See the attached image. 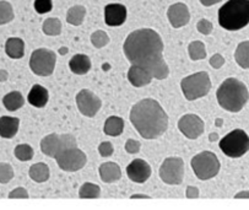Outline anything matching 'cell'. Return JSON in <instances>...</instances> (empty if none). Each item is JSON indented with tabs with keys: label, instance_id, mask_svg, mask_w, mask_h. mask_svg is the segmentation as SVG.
I'll return each mask as SVG.
<instances>
[{
	"label": "cell",
	"instance_id": "obj_21",
	"mask_svg": "<svg viewBox=\"0 0 249 210\" xmlns=\"http://www.w3.org/2000/svg\"><path fill=\"white\" fill-rule=\"evenodd\" d=\"M69 68L74 74L85 75L91 69V59L85 54H75L70 59Z\"/></svg>",
	"mask_w": 249,
	"mask_h": 210
},
{
	"label": "cell",
	"instance_id": "obj_3",
	"mask_svg": "<svg viewBox=\"0 0 249 210\" xmlns=\"http://www.w3.org/2000/svg\"><path fill=\"white\" fill-rule=\"evenodd\" d=\"M216 97L218 105L224 110L237 113L248 102L249 93L243 82L236 77H229L220 85Z\"/></svg>",
	"mask_w": 249,
	"mask_h": 210
},
{
	"label": "cell",
	"instance_id": "obj_8",
	"mask_svg": "<svg viewBox=\"0 0 249 210\" xmlns=\"http://www.w3.org/2000/svg\"><path fill=\"white\" fill-rule=\"evenodd\" d=\"M57 56L53 51L38 48L30 57V68L38 76H49L55 69Z\"/></svg>",
	"mask_w": 249,
	"mask_h": 210
},
{
	"label": "cell",
	"instance_id": "obj_31",
	"mask_svg": "<svg viewBox=\"0 0 249 210\" xmlns=\"http://www.w3.org/2000/svg\"><path fill=\"white\" fill-rule=\"evenodd\" d=\"M14 154H15L16 159L22 162H26L34 159L35 152L32 146L29 145V144H18L15 148V150H14Z\"/></svg>",
	"mask_w": 249,
	"mask_h": 210
},
{
	"label": "cell",
	"instance_id": "obj_43",
	"mask_svg": "<svg viewBox=\"0 0 249 210\" xmlns=\"http://www.w3.org/2000/svg\"><path fill=\"white\" fill-rule=\"evenodd\" d=\"M9 79V73L4 69H0V82H5Z\"/></svg>",
	"mask_w": 249,
	"mask_h": 210
},
{
	"label": "cell",
	"instance_id": "obj_6",
	"mask_svg": "<svg viewBox=\"0 0 249 210\" xmlns=\"http://www.w3.org/2000/svg\"><path fill=\"white\" fill-rule=\"evenodd\" d=\"M220 149L226 156L241 157L249 152V136L242 129H234L220 140Z\"/></svg>",
	"mask_w": 249,
	"mask_h": 210
},
{
	"label": "cell",
	"instance_id": "obj_11",
	"mask_svg": "<svg viewBox=\"0 0 249 210\" xmlns=\"http://www.w3.org/2000/svg\"><path fill=\"white\" fill-rule=\"evenodd\" d=\"M76 105L81 115L91 118L97 115L101 106H102V102H101L100 97L96 96L92 91L88 89H82L76 95Z\"/></svg>",
	"mask_w": 249,
	"mask_h": 210
},
{
	"label": "cell",
	"instance_id": "obj_29",
	"mask_svg": "<svg viewBox=\"0 0 249 210\" xmlns=\"http://www.w3.org/2000/svg\"><path fill=\"white\" fill-rule=\"evenodd\" d=\"M79 197L82 199H97L101 197V188L95 183H84L80 188Z\"/></svg>",
	"mask_w": 249,
	"mask_h": 210
},
{
	"label": "cell",
	"instance_id": "obj_39",
	"mask_svg": "<svg viewBox=\"0 0 249 210\" xmlns=\"http://www.w3.org/2000/svg\"><path fill=\"white\" fill-rule=\"evenodd\" d=\"M29 197V192L23 187H18L9 193V198L10 199H27Z\"/></svg>",
	"mask_w": 249,
	"mask_h": 210
},
{
	"label": "cell",
	"instance_id": "obj_40",
	"mask_svg": "<svg viewBox=\"0 0 249 210\" xmlns=\"http://www.w3.org/2000/svg\"><path fill=\"white\" fill-rule=\"evenodd\" d=\"M209 63H210V65L213 68V69H220V68L225 64V58L221 56V54L216 53L211 57L210 62Z\"/></svg>",
	"mask_w": 249,
	"mask_h": 210
},
{
	"label": "cell",
	"instance_id": "obj_13",
	"mask_svg": "<svg viewBox=\"0 0 249 210\" xmlns=\"http://www.w3.org/2000/svg\"><path fill=\"white\" fill-rule=\"evenodd\" d=\"M129 179L135 183H145L151 176V166L142 159H135L126 167Z\"/></svg>",
	"mask_w": 249,
	"mask_h": 210
},
{
	"label": "cell",
	"instance_id": "obj_37",
	"mask_svg": "<svg viewBox=\"0 0 249 210\" xmlns=\"http://www.w3.org/2000/svg\"><path fill=\"white\" fill-rule=\"evenodd\" d=\"M98 153L102 157H109L110 155H113L114 148L109 141H103L98 145Z\"/></svg>",
	"mask_w": 249,
	"mask_h": 210
},
{
	"label": "cell",
	"instance_id": "obj_5",
	"mask_svg": "<svg viewBox=\"0 0 249 210\" xmlns=\"http://www.w3.org/2000/svg\"><path fill=\"white\" fill-rule=\"evenodd\" d=\"M180 87L188 101H196L209 94L211 89L210 76L205 72L196 73L183 77L180 81Z\"/></svg>",
	"mask_w": 249,
	"mask_h": 210
},
{
	"label": "cell",
	"instance_id": "obj_26",
	"mask_svg": "<svg viewBox=\"0 0 249 210\" xmlns=\"http://www.w3.org/2000/svg\"><path fill=\"white\" fill-rule=\"evenodd\" d=\"M86 16V8L82 5H74L68 10L67 21L72 26H80Z\"/></svg>",
	"mask_w": 249,
	"mask_h": 210
},
{
	"label": "cell",
	"instance_id": "obj_18",
	"mask_svg": "<svg viewBox=\"0 0 249 210\" xmlns=\"http://www.w3.org/2000/svg\"><path fill=\"white\" fill-rule=\"evenodd\" d=\"M20 127V119L10 115L0 117V136L5 139H11L18 134Z\"/></svg>",
	"mask_w": 249,
	"mask_h": 210
},
{
	"label": "cell",
	"instance_id": "obj_46",
	"mask_svg": "<svg viewBox=\"0 0 249 210\" xmlns=\"http://www.w3.org/2000/svg\"><path fill=\"white\" fill-rule=\"evenodd\" d=\"M68 51H69V49H68L67 47H62V48H59V53L62 54V56H65V54L68 53Z\"/></svg>",
	"mask_w": 249,
	"mask_h": 210
},
{
	"label": "cell",
	"instance_id": "obj_1",
	"mask_svg": "<svg viewBox=\"0 0 249 210\" xmlns=\"http://www.w3.org/2000/svg\"><path fill=\"white\" fill-rule=\"evenodd\" d=\"M126 59L133 64L144 67L154 79L164 80L170 75V68L163 58V41L151 28H140L133 31L123 44Z\"/></svg>",
	"mask_w": 249,
	"mask_h": 210
},
{
	"label": "cell",
	"instance_id": "obj_47",
	"mask_svg": "<svg viewBox=\"0 0 249 210\" xmlns=\"http://www.w3.org/2000/svg\"><path fill=\"white\" fill-rule=\"evenodd\" d=\"M209 139H210V141L217 140V134H211V135L209 136Z\"/></svg>",
	"mask_w": 249,
	"mask_h": 210
},
{
	"label": "cell",
	"instance_id": "obj_20",
	"mask_svg": "<svg viewBox=\"0 0 249 210\" xmlns=\"http://www.w3.org/2000/svg\"><path fill=\"white\" fill-rule=\"evenodd\" d=\"M100 177L105 183H114L122 177L121 167L116 162H105L98 169Z\"/></svg>",
	"mask_w": 249,
	"mask_h": 210
},
{
	"label": "cell",
	"instance_id": "obj_38",
	"mask_svg": "<svg viewBox=\"0 0 249 210\" xmlns=\"http://www.w3.org/2000/svg\"><path fill=\"white\" fill-rule=\"evenodd\" d=\"M142 144L140 141L135 140V139H128L125 143V150L129 154H138L140 152Z\"/></svg>",
	"mask_w": 249,
	"mask_h": 210
},
{
	"label": "cell",
	"instance_id": "obj_44",
	"mask_svg": "<svg viewBox=\"0 0 249 210\" xmlns=\"http://www.w3.org/2000/svg\"><path fill=\"white\" fill-rule=\"evenodd\" d=\"M234 198H236V199H238V198H249V192L248 191H246V192H241L238 193V194L234 195Z\"/></svg>",
	"mask_w": 249,
	"mask_h": 210
},
{
	"label": "cell",
	"instance_id": "obj_34",
	"mask_svg": "<svg viewBox=\"0 0 249 210\" xmlns=\"http://www.w3.org/2000/svg\"><path fill=\"white\" fill-rule=\"evenodd\" d=\"M14 178V169L10 164L0 162V183L6 185Z\"/></svg>",
	"mask_w": 249,
	"mask_h": 210
},
{
	"label": "cell",
	"instance_id": "obj_15",
	"mask_svg": "<svg viewBox=\"0 0 249 210\" xmlns=\"http://www.w3.org/2000/svg\"><path fill=\"white\" fill-rule=\"evenodd\" d=\"M126 20V8L122 4H108L105 8L106 25L110 27L122 26Z\"/></svg>",
	"mask_w": 249,
	"mask_h": 210
},
{
	"label": "cell",
	"instance_id": "obj_23",
	"mask_svg": "<svg viewBox=\"0 0 249 210\" xmlns=\"http://www.w3.org/2000/svg\"><path fill=\"white\" fill-rule=\"evenodd\" d=\"M30 177L31 179H34L35 182L37 183H43L47 182L51 176V172H49L48 165L44 164V162H38V164H34L30 167L29 171Z\"/></svg>",
	"mask_w": 249,
	"mask_h": 210
},
{
	"label": "cell",
	"instance_id": "obj_14",
	"mask_svg": "<svg viewBox=\"0 0 249 210\" xmlns=\"http://www.w3.org/2000/svg\"><path fill=\"white\" fill-rule=\"evenodd\" d=\"M167 18L172 27H183V26L187 25L190 20L189 9H188V6L183 3L173 4V5H171L170 8H168Z\"/></svg>",
	"mask_w": 249,
	"mask_h": 210
},
{
	"label": "cell",
	"instance_id": "obj_48",
	"mask_svg": "<svg viewBox=\"0 0 249 210\" xmlns=\"http://www.w3.org/2000/svg\"><path fill=\"white\" fill-rule=\"evenodd\" d=\"M222 122H224L222 119H218V118H217V119H216V127L222 126Z\"/></svg>",
	"mask_w": 249,
	"mask_h": 210
},
{
	"label": "cell",
	"instance_id": "obj_35",
	"mask_svg": "<svg viewBox=\"0 0 249 210\" xmlns=\"http://www.w3.org/2000/svg\"><path fill=\"white\" fill-rule=\"evenodd\" d=\"M34 6L37 13L43 15L53 9V3H52V0H35Z\"/></svg>",
	"mask_w": 249,
	"mask_h": 210
},
{
	"label": "cell",
	"instance_id": "obj_22",
	"mask_svg": "<svg viewBox=\"0 0 249 210\" xmlns=\"http://www.w3.org/2000/svg\"><path fill=\"white\" fill-rule=\"evenodd\" d=\"M5 53L13 59L22 58L23 54H25V42L18 37L8 38L5 43Z\"/></svg>",
	"mask_w": 249,
	"mask_h": 210
},
{
	"label": "cell",
	"instance_id": "obj_17",
	"mask_svg": "<svg viewBox=\"0 0 249 210\" xmlns=\"http://www.w3.org/2000/svg\"><path fill=\"white\" fill-rule=\"evenodd\" d=\"M41 150L44 155L55 159V156L63 150L62 136L57 133L44 136L41 140Z\"/></svg>",
	"mask_w": 249,
	"mask_h": 210
},
{
	"label": "cell",
	"instance_id": "obj_32",
	"mask_svg": "<svg viewBox=\"0 0 249 210\" xmlns=\"http://www.w3.org/2000/svg\"><path fill=\"white\" fill-rule=\"evenodd\" d=\"M14 9L10 3L1 0L0 1V26L6 25L14 20Z\"/></svg>",
	"mask_w": 249,
	"mask_h": 210
},
{
	"label": "cell",
	"instance_id": "obj_41",
	"mask_svg": "<svg viewBox=\"0 0 249 210\" xmlns=\"http://www.w3.org/2000/svg\"><path fill=\"white\" fill-rule=\"evenodd\" d=\"M185 195H187V198H190V199H196V198H199V190L194 187V186H188Z\"/></svg>",
	"mask_w": 249,
	"mask_h": 210
},
{
	"label": "cell",
	"instance_id": "obj_10",
	"mask_svg": "<svg viewBox=\"0 0 249 210\" xmlns=\"http://www.w3.org/2000/svg\"><path fill=\"white\" fill-rule=\"evenodd\" d=\"M160 177L166 185H180L184 178V161L180 157H167L160 167Z\"/></svg>",
	"mask_w": 249,
	"mask_h": 210
},
{
	"label": "cell",
	"instance_id": "obj_24",
	"mask_svg": "<svg viewBox=\"0 0 249 210\" xmlns=\"http://www.w3.org/2000/svg\"><path fill=\"white\" fill-rule=\"evenodd\" d=\"M124 129V121L118 115H112L108 117L106 121L103 132L109 136H118L123 133Z\"/></svg>",
	"mask_w": 249,
	"mask_h": 210
},
{
	"label": "cell",
	"instance_id": "obj_16",
	"mask_svg": "<svg viewBox=\"0 0 249 210\" xmlns=\"http://www.w3.org/2000/svg\"><path fill=\"white\" fill-rule=\"evenodd\" d=\"M154 79L151 73L144 67L138 64H131L128 70V80L133 86L135 87H144L151 82Z\"/></svg>",
	"mask_w": 249,
	"mask_h": 210
},
{
	"label": "cell",
	"instance_id": "obj_4",
	"mask_svg": "<svg viewBox=\"0 0 249 210\" xmlns=\"http://www.w3.org/2000/svg\"><path fill=\"white\" fill-rule=\"evenodd\" d=\"M218 23L229 31H237L249 23V0H229L218 10Z\"/></svg>",
	"mask_w": 249,
	"mask_h": 210
},
{
	"label": "cell",
	"instance_id": "obj_28",
	"mask_svg": "<svg viewBox=\"0 0 249 210\" xmlns=\"http://www.w3.org/2000/svg\"><path fill=\"white\" fill-rule=\"evenodd\" d=\"M42 30L47 36H59L62 32V22L57 18H48L44 20Z\"/></svg>",
	"mask_w": 249,
	"mask_h": 210
},
{
	"label": "cell",
	"instance_id": "obj_12",
	"mask_svg": "<svg viewBox=\"0 0 249 210\" xmlns=\"http://www.w3.org/2000/svg\"><path fill=\"white\" fill-rule=\"evenodd\" d=\"M178 128L188 139H196L204 133L205 124L196 115H185L178 121Z\"/></svg>",
	"mask_w": 249,
	"mask_h": 210
},
{
	"label": "cell",
	"instance_id": "obj_42",
	"mask_svg": "<svg viewBox=\"0 0 249 210\" xmlns=\"http://www.w3.org/2000/svg\"><path fill=\"white\" fill-rule=\"evenodd\" d=\"M221 0H200V3L203 4L204 6H211V5H215V4L220 3Z\"/></svg>",
	"mask_w": 249,
	"mask_h": 210
},
{
	"label": "cell",
	"instance_id": "obj_7",
	"mask_svg": "<svg viewBox=\"0 0 249 210\" xmlns=\"http://www.w3.org/2000/svg\"><path fill=\"white\" fill-rule=\"evenodd\" d=\"M192 169L201 181H206V179L213 178L217 176L218 171H220V161H218L217 156L211 152H203L200 154L196 155L192 159Z\"/></svg>",
	"mask_w": 249,
	"mask_h": 210
},
{
	"label": "cell",
	"instance_id": "obj_36",
	"mask_svg": "<svg viewBox=\"0 0 249 210\" xmlns=\"http://www.w3.org/2000/svg\"><path fill=\"white\" fill-rule=\"evenodd\" d=\"M196 28H198V31L200 32V34L210 35L213 30V26L209 20L201 19V20H199L198 23H196Z\"/></svg>",
	"mask_w": 249,
	"mask_h": 210
},
{
	"label": "cell",
	"instance_id": "obj_45",
	"mask_svg": "<svg viewBox=\"0 0 249 210\" xmlns=\"http://www.w3.org/2000/svg\"><path fill=\"white\" fill-rule=\"evenodd\" d=\"M131 199H135V198H146V199H149V198H151L150 195H145V194H134L131 195Z\"/></svg>",
	"mask_w": 249,
	"mask_h": 210
},
{
	"label": "cell",
	"instance_id": "obj_33",
	"mask_svg": "<svg viewBox=\"0 0 249 210\" xmlns=\"http://www.w3.org/2000/svg\"><path fill=\"white\" fill-rule=\"evenodd\" d=\"M91 43L96 48H102V47H106L109 43V37H108V35L105 31L98 30V31H95L91 35Z\"/></svg>",
	"mask_w": 249,
	"mask_h": 210
},
{
	"label": "cell",
	"instance_id": "obj_27",
	"mask_svg": "<svg viewBox=\"0 0 249 210\" xmlns=\"http://www.w3.org/2000/svg\"><path fill=\"white\" fill-rule=\"evenodd\" d=\"M234 59L239 67L249 69V41H244L238 44L234 52Z\"/></svg>",
	"mask_w": 249,
	"mask_h": 210
},
{
	"label": "cell",
	"instance_id": "obj_2",
	"mask_svg": "<svg viewBox=\"0 0 249 210\" xmlns=\"http://www.w3.org/2000/svg\"><path fill=\"white\" fill-rule=\"evenodd\" d=\"M130 122L144 139H157L168 128L167 113L152 98H144L131 107Z\"/></svg>",
	"mask_w": 249,
	"mask_h": 210
},
{
	"label": "cell",
	"instance_id": "obj_30",
	"mask_svg": "<svg viewBox=\"0 0 249 210\" xmlns=\"http://www.w3.org/2000/svg\"><path fill=\"white\" fill-rule=\"evenodd\" d=\"M188 53L192 60H200L206 58L205 44L201 41H194L188 46Z\"/></svg>",
	"mask_w": 249,
	"mask_h": 210
},
{
	"label": "cell",
	"instance_id": "obj_9",
	"mask_svg": "<svg viewBox=\"0 0 249 210\" xmlns=\"http://www.w3.org/2000/svg\"><path fill=\"white\" fill-rule=\"evenodd\" d=\"M57 164L63 171L76 172L81 170L88 162V156L77 146L64 149L55 156Z\"/></svg>",
	"mask_w": 249,
	"mask_h": 210
},
{
	"label": "cell",
	"instance_id": "obj_19",
	"mask_svg": "<svg viewBox=\"0 0 249 210\" xmlns=\"http://www.w3.org/2000/svg\"><path fill=\"white\" fill-rule=\"evenodd\" d=\"M49 94L48 90L46 87L41 86V85H34L32 89L30 90L29 96H27V101L30 105L34 106L36 108H42L48 103Z\"/></svg>",
	"mask_w": 249,
	"mask_h": 210
},
{
	"label": "cell",
	"instance_id": "obj_25",
	"mask_svg": "<svg viewBox=\"0 0 249 210\" xmlns=\"http://www.w3.org/2000/svg\"><path fill=\"white\" fill-rule=\"evenodd\" d=\"M23 103H25V98H23L22 94L18 93V91H11L3 97L4 107L11 112L20 110Z\"/></svg>",
	"mask_w": 249,
	"mask_h": 210
}]
</instances>
